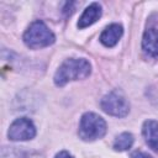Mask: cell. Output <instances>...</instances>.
Segmentation results:
<instances>
[{
  "label": "cell",
  "mask_w": 158,
  "mask_h": 158,
  "mask_svg": "<svg viewBox=\"0 0 158 158\" xmlns=\"http://www.w3.org/2000/svg\"><path fill=\"white\" fill-rule=\"evenodd\" d=\"M91 72L90 63L84 58L65 59L54 74V83L57 86H64L72 80H79L89 77Z\"/></svg>",
  "instance_id": "1"
},
{
  "label": "cell",
  "mask_w": 158,
  "mask_h": 158,
  "mask_svg": "<svg viewBox=\"0 0 158 158\" xmlns=\"http://www.w3.org/2000/svg\"><path fill=\"white\" fill-rule=\"evenodd\" d=\"M54 40H56L54 33L41 20L33 21L23 35L25 44L32 49L47 47V46L52 44L54 42Z\"/></svg>",
  "instance_id": "2"
},
{
  "label": "cell",
  "mask_w": 158,
  "mask_h": 158,
  "mask_svg": "<svg viewBox=\"0 0 158 158\" xmlns=\"http://www.w3.org/2000/svg\"><path fill=\"white\" fill-rule=\"evenodd\" d=\"M106 133V122L105 120L94 114L86 112L81 116L79 123V136L84 141H95L104 137Z\"/></svg>",
  "instance_id": "3"
},
{
  "label": "cell",
  "mask_w": 158,
  "mask_h": 158,
  "mask_svg": "<svg viewBox=\"0 0 158 158\" xmlns=\"http://www.w3.org/2000/svg\"><path fill=\"white\" fill-rule=\"evenodd\" d=\"M100 105L106 114L116 117H125L130 111V105L120 91H111L106 94L101 99Z\"/></svg>",
  "instance_id": "4"
},
{
  "label": "cell",
  "mask_w": 158,
  "mask_h": 158,
  "mask_svg": "<svg viewBox=\"0 0 158 158\" xmlns=\"http://www.w3.org/2000/svg\"><path fill=\"white\" fill-rule=\"evenodd\" d=\"M7 136L11 141H27L36 136V127L30 118L20 117L10 125Z\"/></svg>",
  "instance_id": "5"
},
{
  "label": "cell",
  "mask_w": 158,
  "mask_h": 158,
  "mask_svg": "<svg viewBox=\"0 0 158 158\" xmlns=\"http://www.w3.org/2000/svg\"><path fill=\"white\" fill-rule=\"evenodd\" d=\"M142 49L143 52L152 57H158V28L157 27H148L142 38Z\"/></svg>",
  "instance_id": "6"
},
{
  "label": "cell",
  "mask_w": 158,
  "mask_h": 158,
  "mask_svg": "<svg viewBox=\"0 0 158 158\" xmlns=\"http://www.w3.org/2000/svg\"><path fill=\"white\" fill-rule=\"evenodd\" d=\"M123 33L122 26L118 23L109 25L100 35V42L106 47H114Z\"/></svg>",
  "instance_id": "7"
},
{
  "label": "cell",
  "mask_w": 158,
  "mask_h": 158,
  "mask_svg": "<svg viewBox=\"0 0 158 158\" xmlns=\"http://www.w3.org/2000/svg\"><path fill=\"white\" fill-rule=\"evenodd\" d=\"M100 16H101V6L98 2H93L84 10L81 16L79 17L78 27L85 28V27L93 25L94 22H96L100 19Z\"/></svg>",
  "instance_id": "8"
},
{
  "label": "cell",
  "mask_w": 158,
  "mask_h": 158,
  "mask_svg": "<svg viewBox=\"0 0 158 158\" xmlns=\"http://www.w3.org/2000/svg\"><path fill=\"white\" fill-rule=\"evenodd\" d=\"M143 137L147 144L156 152H158V122L154 120H147L142 127Z\"/></svg>",
  "instance_id": "9"
},
{
  "label": "cell",
  "mask_w": 158,
  "mask_h": 158,
  "mask_svg": "<svg viewBox=\"0 0 158 158\" xmlns=\"http://www.w3.org/2000/svg\"><path fill=\"white\" fill-rule=\"evenodd\" d=\"M132 144H133V136L128 132H123L116 137L114 142V149L118 152L127 151L132 147Z\"/></svg>",
  "instance_id": "10"
},
{
  "label": "cell",
  "mask_w": 158,
  "mask_h": 158,
  "mask_svg": "<svg viewBox=\"0 0 158 158\" xmlns=\"http://www.w3.org/2000/svg\"><path fill=\"white\" fill-rule=\"evenodd\" d=\"M131 158H152V156H149L148 153H144V152H135L132 156H131Z\"/></svg>",
  "instance_id": "11"
},
{
  "label": "cell",
  "mask_w": 158,
  "mask_h": 158,
  "mask_svg": "<svg viewBox=\"0 0 158 158\" xmlns=\"http://www.w3.org/2000/svg\"><path fill=\"white\" fill-rule=\"evenodd\" d=\"M56 158H74L70 153H68L67 151H62V152H59L57 156H56Z\"/></svg>",
  "instance_id": "12"
}]
</instances>
